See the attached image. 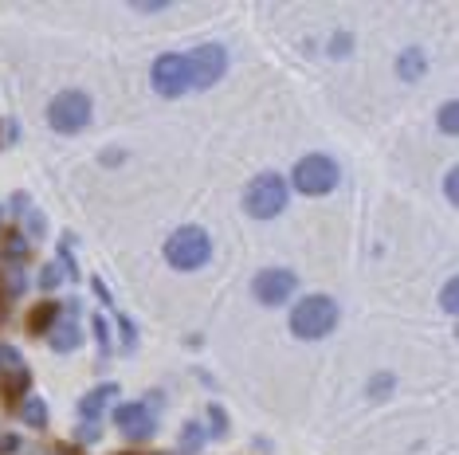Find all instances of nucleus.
<instances>
[{
    "label": "nucleus",
    "instance_id": "b1692460",
    "mask_svg": "<svg viewBox=\"0 0 459 455\" xmlns=\"http://www.w3.org/2000/svg\"><path fill=\"white\" fill-rule=\"evenodd\" d=\"M91 330H95V341H99L102 357H107V354H110V330H107V318L95 314V318H91Z\"/></svg>",
    "mask_w": 459,
    "mask_h": 455
},
{
    "label": "nucleus",
    "instance_id": "cd10ccee",
    "mask_svg": "<svg viewBox=\"0 0 459 455\" xmlns=\"http://www.w3.org/2000/svg\"><path fill=\"white\" fill-rule=\"evenodd\" d=\"M444 196H447V204L459 201V169H447L444 173Z\"/></svg>",
    "mask_w": 459,
    "mask_h": 455
},
{
    "label": "nucleus",
    "instance_id": "5701e85b",
    "mask_svg": "<svg viewBox=\"0 0 459 455\" xmlns=\"http://www.w3.org/2000/svg\"><path fill=\"white\" fill-rule=\"evenodd\" d=\"M114 314H118V330H122V349L130 354V349L138 346V330H134V322H130L126 314H122V310H114Z\"/></svg>",
    "mask_w": 459,
    "mask_h": 455
},
{
    "label": "nucleus",
    "instance_id": "dca6fc26",
    "mask_svg": "<svg viewBox=\"0 0 459 455\" xmlns=\"http://www.w3.org/2000/svg\"><path fill=\"white\" fill-rule=\"evenodd\" d=\"M204 432H208V428H201L196 420L185 424V428H181V440H177V448H181V455H196V451H201Z\"/></svg>",
    "mask_w": 459,
    "mask_h": 455
},
{
    "label": "nucleus",
    "instance_id": "9b49d317",
    "mask_svg": "<svg viewBox=\"0 0 459 455\" xmlns=\"http://www.w3.org/2000/svg\"><path fill=\"white\" fill-rule=\"evenodd\" d=\"M114 397H122L114 381H107V385H99V389H91L87 397L79 400V416H82V420H99V416H102V408H107Z\"/></svg>",
    "mask_w": 459,
    "mask_h": 455
},
{
    "label": "nucleus",
    "instance_id": "c756f323",
    "mask_svg": "<svg viewBox=\"0 0 459 455\" xmlns=\"http://www.w3.org/2000/svg\"><path fill=\"white\" fill-rule=\"evenodd\" d=\"M91 291L99 295V303L107 306V310H118V303H114V295L107 291V283H102V279H91Z\"/></svg>",
    "mask_w": 459,
    "mask_h": 455
},
{
    "label": "nucleus",
    "instance_id": "6e6552de",
    "mask_svg": "<svg viewBox=\"0 0 459 455\" xmlns=\"http://www.w3.org/2000/svg\"><path fill=\"white\" fill-rule=\"evenodd\" d=\"M228 71V51L221 44H201L189 51V75H193V90H208L212 82H221Z\"/></svg>",
    "mask_w": 459,
    "mask_h": 455
},
{
    "label": "nucleus",
    "instance_id": "7ed1b4c3",
    "mask_svg": "<svg viewBox=\"0 0 459 455\" xmlns=\"http://www.w3.org/2000/svg\"><path fill=\"white\" fill-rule=\"evenodd\" d=\"M287 196H290V189L279 173H259L244 189V212L252 216V220H275V216L287 209Z\"/></svg>",
    "mask_w": 459,
    "mask_h": 455
},
{
    "label": "nucleus",
    "instance_id": "a878e982",
    "mask_svg": "<svg viewBox=\"0 0 459 455\" xmlns=\"http://www.w3.org/2000/svg\"><path fill=\"white\" fill-rule=\"evenodd\" d=\"M20 365H24V357H20L13 346H0V373H13Z\"/></svg>",
    "mask_w": 459,
    "mask_h": 455
},
{
    "label": "nucleus",
    "instance_id": "72a5a7b5",
    "mask_svg": "<svg viewBox=\"0 0 459 455\" xmlns=\"http://www.w3.org/2000/svg\"><path fill=\"white\" fill-rule=\"evenodd\" d=\"M0 224H4V209H0Z\"/></svg>",
    "mask_w": 459,
    "mask_h": 455
},
{
    "label": "nucleus",
    "instance_id": "f03ea898",
    "mask_svg": "<svg viewBox=\"0 0 459 455\" xmlns=\"http://www.w3.org/2000/svg\"><path fill=\"white\" fill-rule=\"evenodd\" d=\"M212 260V236L196 224H185L165 240V263L177 271H201Z\"/></svg>",
    "mask_w": 459,
    "mask_h": 455
},
{
    "label": "nucleus",
    "instance_id": "393cba45",
    "mask_svg": "<svg viewBox=\"0 0 459 455\" xmlns=\"http://www.w3.org/2000/svg\"><path fill=\"white\" fill-rule=\"evenodd\" d=\"M440 306L447 310V314H455V310H459V283H455V279H447V283H444V291H440Z\"/></svg>",
    "mask_w": 459,
    "mask_h": 455
},
{
    "label": "nucleus",
    "instance_id": "6ab92c4d",
    "mask_svg": "<svg viewBox=\"0 0 459 455\" xmlns=\"http://www.w3.org/2000/svg\"><path fill=\"white\" fill-rule=\"evenodd\" d=\"M20 220L28 224V232H24L28 240H32V244H36V240H44V228H48V224H44V216H39L36 209H24V212H20Z\"/></svg>",
    "mask_w": 459,
    "mask_h": 455
},
{
    "label": "nucleus",
    "instance_id": "0eeeda50",
    "mask_svg": "<svg viewBox=\"0 0 459 455\" xmlns=\"http://www.w3.org/2000/svg\"><path fill=\"white\" fill-rule=\"evenodd\" d=\"M295 291H299V275L287 271V267H267V271L252 279V295L259 306H283Z\"/></svg>",
    "mask_w": 459,
    "mask_h": 455
},
{
    "label": "nucleus",
    "instance_id": "ddd939ff",
    "mask_svg": "<svg viewBox=\"0 0 459 455\" xmlns=\"http://www.w3.org/2000/svg\"><path fill=\"white\" fill-rule=\"evenodd\" d=\"M20 420H24V428L44 432L48 428V400L36 397V392H28V397L20 400Z\"/></svg>",
    "mask_w": 459,
    "mask_h": 455
},
{
    "label": "nucleus",
    "instance_id": "2f4dec72",
    "mask_svg": "<svg viewBox=\"0 0 459 455\" xmlns=\"http://www.w3.org/2000/svg\"><path fill=\"white\" fill-rule=\"evenodd\" d=\"M165 0H138V4H134V13H165Z\"/></svg>",
    "mask_w": 459,
    "mask_h": 455
},
{
    "label": "nucleus",
    "instance_id": "f8f14e48",
    "mask_svg": "<svg viewBox=\"0 0 459 455\" xmlns=\"http://www.w3.org/2000/svg\"><path fill=\"white\" fill-rule=\"evenodd\" d=\"M428 71V56L420 47H409L396 56V75H401V82H420Z\"/></svg>",
    "mask_w": 459,
    "mask_h": 455
},
{
    "label": "nucleus",
    "instance_id": "4468645a",
    "mask_svg": "<svg viewBox=\"0 0 459 455\" xmlns=\"http://www.w3.org/2000/svg\"><path fill=\"white\" fill-rule=\"evenodd\" d=\"M0 255H4V263H13V267H20L32 255V240H28L24 232H8L4 236V244H0Z\"/></svg>",
    "mask_w": 459,
    "mask_h": 455
},
{
    "label": "nucleus",
    "instance_id": "1a4fd4ad",
    "mask_svg": "<svg viewBox=\"0 0 459 455\" xmlns=\"http://www.w3.org/2000/svg\"><path fill=\"white\" fill-rule=\"evenodd\" d=\"M114 424H118V432L134 443L150 440L153 432H158V412H153L145 400H130V405H118L114 408Z\"/></svg>",
    "mask_w": 459,
    "mask_h": 455
},
{
    "label": "nucleus",
    "instance_id": "f3484780",
    "mask_svg": "<svg viewBox=\"0 0 459 455\" xmlns=\"http://www.w3.org/2000/svg\"><path fill=\"white\" fill-rule=\"evenodd\" d=\"M59 267H64V275L67 279H79V263H75V236H64V244H59Z\"/></svg>",
    "mask_w": 459,
    "mask_h": 455
},
{
    "label": "nucleus",
    "instance_id": "473e14b6",
    "mask_svg": "<svg viewBox=\"0 0 459 455\" xmlns=\"http://www.w3.org/2000/svg\"><path fill=\"white\" fill-rule=\"evenodd\" d=\"M48 455H75V451H67V448H59V451H48Z\"/></svg>",
    "mask_w": 459,
    "mask_h": 455
},
{
    "label": "nucleus",
    "instance_id": "2eb2a0df",
    "mask_svg": "<svg viewBox=\"0 0 459 455\" xmlns=\"http://www.w3.org/2000/svg\"><path fill=\"white\" fill-rule=\"evenodd\" d=\"M59 318H64V306H59V303H44L32 314V334H48V330L56 326Z\"/></svg>",
    "mask_w": 459,
    "mask_h": 455
},
{
    "label": "nucleus",
    "instance_id": "39448f33",
    "mask_svg": "<svg viewBox=\"0 0 459 455\" xmlns=\"http://www.w3.org/2000/svg\"><path fill=\"white\" fill-rule=\"evenodd\" d=\"M150 82L161 99H181L193 90V75H189V56L181 51H165V56L153 59V71H150Z\"/></svg>",
    "mask_w": 459,
    "mask_h": 455
},
{
    "label": "nucleus",
    "instance_id": "412c9836",
    "mask_svg": "<svg viewBox=\"0 0 459 455\" xmlns=\"http://www.w3.org/2000/svg\"><path fill=\"white\" fill-rule=\"evenodd\" d=\"M208 424H212L208 432H212L216 440H224V436H228V412H224L221 405H208Z\"/></svg>",
    "mask_w": 459,
    "mask_h": 455
},
{
    "label": "nucleus",
    "instance_id": "423d86ee",
    "mask_svg": "<svg viewBox=\"0 0 459 455\" xmlns=\"http://www.w3.org/2000/svg\"><path fill=\"white\" fill-rule=\"evenodd\" d=\"M48 126L56 133H79L91 126V95L82 90H64L48 102Z\"/></svg>",
    "mask_w": 459,
    "mask_h": 455
},
{
    "label": "nucleus",
    "instance_id": "aec40b11",
    "mask_svg": "<svg viewBox=\"0 0 459 455\" xmlns=\"http://www.w3.org/2000/svg\"><path fill=\"white\" fill-rule=\"evenodd\" d=\"M440 130L447 133V138H455V133H459V107H455V102H444V107H440Z\"/></svg>",
    "mask_w": 459,
    "mask_h": 455
},
{
    "label": "nucleus",
    "instance_id": "bb28decb",
    "mask_svg": "<svg viewBox=\"0 0 459 455\" xmlns=\"http://www.w3.org/2000/svg\"><path fill=\"white\" fill-rule=\"evenodd\" d=\"M24 287H28L24 271H20V267H13V271H8V298H20V295H24Z\"/></svg>",
    "mask_w": 459,
    "mask_h": 455
},
{
    "label": "nucleus",
    "instance_id": "f257e3e1",
    "mask_svg": "<svg viewBox=\"0 0 459 455\" xmlns=\"http://www.w3.org/2000/svg\"><path fill=\"white\" fill-rule=\"evenodd\" d=\"M338 318H342V310L330 295H307L302 303H295V310H290V334L302 338V341H318V338L333 334Z\"/></svg>",
    "mask_w": 459,
    "mask_h": 455
},
{
    "label": "nucleus",
    "instance_id": "4be33fe9",
    "mask_svg": "<svg viewBox=\"0 0 459 455\" xmlns=\"http://www.w3.org/2000/svg\"><path fill=\"white\" fill-rule=\"evenodd\" d=\"M59 283H64V267H59V263H48L44 271H39V287H44V291L51 295Z\"/></svg>",
    "mask_w": 459,
    "mask_h": 455
},
{
    "label": "nucleus",
    "instance_id": "20e7f679",
    "mask_svg": "<svg viewBox=\"0 0 459 455\" xmlns=\"http://www.w3.org/2000/svg\"><path fill=\"white\" fill-rule=\"evenodd\" d=\"M338 181H342V169L326 153H307V158H299V165L290 169V185H295L302 196H326L338 189Z\"/></svg>",
    "mask_w": 459,
    "mask_h": 455
},
{
    "label": "nucleus",
    "instance_id": "7c9ffc66",
    "mask_svg": "<svg viewBox=\"0 0 459 455\" xmlns=\"http://www.w3.org/2000/svg\"><path fill=\"white\" fill-rule=\"evenodd\" d=\"M330 56H333V59H346V56H350V36H346V32L330 39Z\"/></svg>",
    "mask_w": 459,
    "mask_h": 455
},
{
    "label": "nucleus",
    "instance_id": "c85d7f7f",
    "mask_svg": "<svg viewBox=\"0 0 459 455\" xmlns=\"http://www.w3.org/2000/svg\"><path fill=\"white\" fill-rule=\"evenodd\" d=\"M75 436H79V443H99V436H102V432H99V420H82V428L75 432Z\"/></svg>",
    "mask_w": 459,
    "mask_h": 455
},
{
    "label": "nucleus",
    "instance_id": "9d476101",
    "mask_svg": "<svg viewBox=\"0 0 459 455\" xmlns=\"http://www.w3.org/2000/svg\"><path fill=\"white\" fill-rule=\"evenodd\" d=\"M75 314H79V298H71V303H67V314L48 330V346L56 349V354H71V349L82 346V326H79Z\"/></svg>",
    "mask_w": 459,
    "mask_h": 455
},
{
    "label": "nucleus",
    "instance_id": "a211bd4d",
    "mask_svg": "<svg viewBox=\"0 0 459 455\" xmlns=\"http://www.w3.org/2000/svg\"><path fill=\"white\" fill-rule=\"evenodd\" d=\"M393 389H396V377L393 373H377L369 381V389H365V397H369V400H385Z\"/></svg>",
    "mask_w": 459,
    "mask_h": 455
}]
</instances>
